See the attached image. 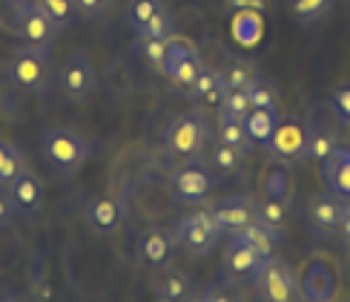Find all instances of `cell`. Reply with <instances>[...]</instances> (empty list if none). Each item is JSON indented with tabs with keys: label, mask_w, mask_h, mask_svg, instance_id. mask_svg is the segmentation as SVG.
Masks as SVG:
<instances>
[{
	"label": "cell",
	"mask_w": 350,
	"mask_h": 302,
	"mask_svg": "<svg viewBox=\"0 0 350 302\" xmlns=\"http://www.w3.org/2000/svg\"><path fill=\"white\" fill-rule=\"evenodd\" d=\"M207 144V121L201 112H178L164 129V147L178 158H196Z\"/></svg>",
	"instance_id": "4"
},
{
	"label": "cell",
	"mask_w": 350,
	"mask_h": 302,
	"mask_svg": "<svg viewBox=\"0 0 350 302\" xmlns=\"http://www.w3.org/2000/svg\"><path fill=\"white\" fill-rule=\"evenodd\" d=\"M327 302H330V299H327Z\"/></svg>",
	"instance_id": "46"
},
{
	"label": "cell",
	"mask_w": 350,
	"mask_h": 302,
	"mask_svg": "<svg viewBox=\"0 0 350 302\" xmlns=\"http://www.w3.org/2000/svg\"><path fill=\"white\" fill-rule=\"evenodd\" d=\"M26 170V158L23 153L9 141H0V184H6L12 179H18Z\"/></svg>",
	"instance_id": "28"
},
{
	"label": "cell",
	"mask_w": 350,
	"mask_h": 302,
	"mask_svg": "<svg viewBox=\"0 0 350 302\" xmlns=\"http://www.w3.org/2000/svg\"><path fill=\"white\" fill-rule=\"evenodd\" d=\"M218 141L227 144V147H232V150H239L241 155H247L253 147V141L244 129V121L230 118V115H221V121H218Z\"/></svg>",
	"instance_id": "24"
},
{
	"label": "cell",
	"mask_w": 350,
	"mask_h": 302,
	"mask_svg": "<svg viewBox=\"0 0 350 302\" xmlns=\"http://www.w3.org/2000/svg\"><path fill=\"white\" fill-rule=\"evenodd\" d=\"M204 66H207V64L201 61V55H198V52H196V55H189L187 61H184L178 69H175V75L170 78V84L175 86V90L189 92V86L198 81V75H201V69H204Z\"/></svg>",
	"instance_id": "31"
},
{
	"label": "cell",
	"mask_w": 350,
	"mask_h": 302,
	"mask_svg": "<svg viewBox=\"0 0 350 302\" xmlns=\"http://www.w3.org/2000/svg\"><path fill=\"white\" fill-rule=\"evenodd\" d=\"M9 196H12V205L14 210L21 213H38L43 205V181L35 176V173L23 170L18 179L9 181Z\"/></svg>",
	"instance_id": "14"
},
{
	"label": "cell",
	"mask_w": 350,
	"mask_h": 302,
	"mask_svg": "<svg viewBox=\"0 0 350 302\" xmlns=\"http://www.w3.org/2000/svg\"><path fill=\"white\" fill-rule=\"evenodd\" d=\"M207 302H241V297H239V291L232 285H213V288H207V291L201 294Z\"/></svg>",
	"instance_id": "37"
},
{
	"label": "cell",
	"mask_w": 350,
	"mask_h": 302,
	"mask_svg": "<svg viewBox=\"0 0 350 302\" xmlns=\"http://www.w3.org/2000/svg\"><path fill=\"white\" fill-rule=\"evenodd\" d=\"M256 213H258V222L265 225V227L275 230V234H282L287 219H290V201H287V196H275V193H267L265 190V196H261Z\"/></svg>",
	"instance_id": "20"
},
{
	"label": "cell",
	"mask_w": 350,
	"mask_h": 302,
	"mask_svg": "<svg viewBox=\"0 0 350 302\" xmlns=\"http://www.w3.org/2000/svg\"><path fill=\"white\" fill-rule=\"evenodd\" d=\"M253 277H256V294L261 302H296V291H299L296 273L279 256L261 259Z\"/></svg>",
	"instance_id": "6"
},
{
	"label": "cell",
	"mask_w": 350,
	"mask_h": 302,
	"mask_svg": "<svg viewBox=\"0 0 350 302\" xmlns=\"http://www.w3.org/2000/svg\"><path fill=\"white\" fill-rule=\"evenodd\" d=\"M0 302H23V299H18V297H3Z\"/></svg>",
	"instance_id": "42"
},
{
	"label": "cell",
	"mask_w": 350,
	"mask_h": 302,
	"mask_svg": "<svg viewBox=\"0 0 350 302\" xmlns=\"http://www.w3.org/2000/svg\"><path fill=\"white\" fill-rule=\"evenodd\" d=\"M196 302H207V299H204V297H198V299H196Z\"/></svg>",
	"instance_id": "45"
},
{
	"label": "cell",
	"mask_w": 350,
	"mask_h": 302,
	"mask_svg": "<svg viewBox=\"0 0 350 302\" xmlns=\"http://www.w3.org/2000/svg\"><path fill=\"white\" fill-rule=\"evenodd\" d=\"M78 9H81L83 18H104V14L109 12L100 0H78Z\"/></svg>",
	"instance_id": "40"
},
{
	"label": "cell",
	"mask_w": 350,
	"mask_h": 302,
	"mask_svg": "<svg viewBox=\"0 0 350 302\" xmlns=\"http://www.w3.org/2000/svg\"><path fill=\"white\" fill-rule=\"evenodd\" d=\"M247 92H250V104H253L256 110H275V95H273L270 86L261 84V78H258Z\"/></svg>",
	"instance_id": "36"
},
{
	"label": "cell",
	"mask_w": 350,
	"mask_h": 302,
	"mask_svg": "<svg viewBox=\"0 0 350 302\" xmlns=\"http://www.w3.org/2000/svg\"><path fill=\"white\" fill-rule=\"evenodd\" d=\"M299 291L308 302H327L336 294V273H333L330 262L322 256L308 259L301 277H299Z\"/></svg>",
	"instance_id": "8"
},
{
	"label": "cell",
	"mask_w": 350,
	"mask_h": 302,
	"mask_svg": "<svg viewBox=\"0 0 350 302\" xmlns=\"http://www.w3.org/2000/svg\"><path fill=\"white\" fill-rule=\"evenodd\" d=\"M100 3H104L107 9H112V6H115V0H100Z\"/></svg>",
	"instance_id": "43"
},
{
	"label": "cell",
	"mask_w": 350,
	"mask_h": 302,
	"mask_svg": "<svg viewBox=\"0 0 350 302\" xmlns=\"http://www.w3.org/2000/svg\"><path fill=\"white\" fill-rule=\"evenodd\" d=\"M172 234H167V230H147V234H141L138 239V256H141V262H147L150 268H161L167 265V259L172 253Z\"/></svg>",
	"instance_id": "18"
},
{
	"label": "cell",
	"mask_w": 350,
	"mask_h": 302,
	"mask_svg": "<svg viewBox=\"0 0 350 302\" xmlns=\"http://www.w3.org/2000/svg\"><path fill=\"white\" fill-rule=\"evenodd\" d=\"M152 291L164 302H187L193 297V282H189V277L184 270L172 268V265H161V268H155Z\"/></svg>",
	"instance_id": "12"
},
{
	"label": "cell",
	"mask_w": 350,
	"mask_h": 302,
	"mask_svg": "<svg viewBox=\"0 0 350 302\" xmlns=\"http://www.w3.org/2000/svg\"><path fill=\"white\" fill-rule=\"evenodd\" d=\"M270 155L282 158V162H299L308 158V129H301L299 124H279L273 138L267 141Z\"/></svg>",
	"instance_id": "11"
},
{
	"label": "cell",
	"mask_w": 350,
	"mask_h": 302,
	"mask_svg": "<svg viewBox=\"0 0 350 302\" xmlns=\"http://www.w3.org/2000/svg\"><path fill=\"white\" fill-rule=\"evenodd\" d=\"M6 75L14 86H21L26 92H46L52 81V69L46 61V52L40 49H14L6 61Z\"/></svg>",
	"instance_id": "5"
},
{
	"label": "cell",
	"mask_w": 350,
	"mask_h": 302,
	"mask_svg": "<svg viewBox=\"0 0 350 302\" xmlns=\"http://www.w3.org/2000/svg\"><path fill=\"white\" fill-rule=\"evenodd\" d=\"M339 147L336 133L330 127H310L308 129V158H316V162H325V158Z\"/></svg>",
	"instance_id": "26"
},
{
	"label": "cell",
	"mask_w": 350,
	"mask_h": 302,
	"mask_svg": "<svg viewBox=\"0 0 350 302\" xmlns=\"http://www.w3.org/2000/svg\"><path fill=\"white\" fill-rule=\"evenodd\" d=\"M9 18H12V29L26 40V47L40 52H49L57 32H61L35 0H9Z\"/></svg>",
	"instance_id": "1"
},
{
	"label": "cell",
	"mask_w": 350,
	"mask_h": 302,
	"mask_svg": "<svg viewBox=\"0 0 350 302\" xmlns=\"http://www.w3.org/2000/svg\"><path fill=\"white\" fill-rule=\"evenodd\" d=\"M224 90H227V86H224L221 72L213 69V66H204L198 81L189 86V95H193V101H196V104H201V107H221Z\"/></svg>",
	"instance_id": "19"
},
{
	"label": "cell",
	"mask_w": 350,
	"mask_h": 302,
	"mask_svg": "<svg viewBox=\"0 0 350 302\" xmlns=\"http://www.w3.org/2000/svg\"><path fill=\"white\" fill-rule=\"evenodd\" d=\"M244 129H247V136H250V141H258V144H267L275 133V127H279V112L275 110H250L244 115Z\"/></svg>",
	"instance_id": "21"
},
{
	"label": "cell",
	"mask_w": 350,
	"mask_h": 302,
	"mask_svg": "<svg viewBox=\"0 0 350 302\" xmlns=\"http://www.w3.org/2000/svg\"><path fill=\"white\" fill-rule=\"evenodd\" d=\"M236 236H241L250 248L261 256V259H270V256H275V244L282 242V234H275V230H270V227H265L258 219L250 225V227H244L241 234H236Z\"/></svg>",
	"instance_id": "22"
},
{
	"label": "cell",
	"mask_w": 350,
	"mask_h": 302,
	"mask_svg": "<svg viewBox=\"0 0 350 302\" xmlns=\"http://www.w3.org/2000/svg\"><path fill=\"white\" fill-rule=\"evenodd\" d=\"M210 164H213V170L218 173V176H236L239 167H241V153L218 141V147L210 155Z\"/></svg>",
	"instance_id": "32"
},
{
	"label": "cell",
	"mask_w": 350,
	"mask_h": 302,
	"mask_svg": "<svg viewBox=\"0 0 350 302\" xmlns=\"http://www.w3.org/2000/svg\"><path fill=\"white\" fill-rule=\"evenodd\" d=\"M175 35V18H172V12L164 6V9H158L155 12V18L138 29V38H161V40H170Z\"/></svg>",
	"instance_id": "33"
},
{
	"label": "cell",
	"mask_w": 350,
	"mask_h": 302,
	"mask_svg": "<svg viewBox=\"0 0 350 302\" xmlns=\"http://www.w3.org/2000/svg\"><path fill=\"white\" fill-rule=\"evenodd\" d=\"M345 244H347V248H350V234H347V236H345Z\"/></svg>",
	"instance_id": "44"
},
{
	"label": "cell",
	"mask_w": 350,
	"mask_h": 302,
	"mask_svg": "<svg viewBox=\"0 0 350 302\" xmlns=\"http://www.w3.org/2000/svg\"><path fill=\"white\" fill-rule=\"evenodd\" d=\"M221 115H230V118H244L247 112L253 110L250 104V92L247 90H224V98H221Z\"/></svg>",
	"instance_id": "34"
},
{
	"label": "cell",
	"mask_w": 350,
	"mask_h": 302,
	"mask_svg": "<svg viewBox=\"0 0 350 302\" xmlns=\"http://www.w3.org/2000/svg\"><path fill=\"white\" fill-rule=\"evenodd\" d=\"M330 104H333V110H336L339 118L350 124V84H347V86H339V90L333 92Z\"/></svg>",
	"instance_id": "39"
},
{
	"label": "cell",
	"mask_w": 350,
	"mask_h": 302,
	"mask_svg": "<svg viewBox=\"0 0 350 302\" xmlns=\"http://www.w3.org/2000/svg\"><path fill=\"white\" fill-rule=\"evenodd\" d=\"M213 219L218 225V230L221 234H241L244 227H250L256 219H258V213H256V205L250 199H244V196H227L221 199L218 205L213 207Z\"/></svg>",
	"instance_id": "10"
},
{
	"label": "cell",
	"mask_w": 350,
	"mask_h": 302,
	"mask_svg": "<svg viewBox=\"0 0 350 302\" xmlns=\"http://www.w3.org/2000/svg\"><path fill=\"white\" fill-rule=\"evenodd\" d=\"M86 222L92 225V230H98V234H115V230L121 227L124 222V207L121 201L115 196H95L90 199V205H86Z\"/></svg>",
	"instance_id": "13"
},
{
	"label": "cell",
	"mask_w": 350,
	"mask_h": 302,
	"mask_svg": "<svg viewBox=\"0 0 350 302\" xmlns=\"http://www.w3.org/2000/svg\"><path fill=\"white\" fill-rule=\"evenodd\" d=\"M218 239H221V230L213 219V210L189 213L172 230V242L189 256H210L218 248Z\"/></svg>",
	"instance_id": "3"
},
{
	"label": "cell",
	"mask_w": 350,
	"mask_h": 302,
	"mask_svg": "<svg viewBox=\"0 0 350 302\" xmlns=\"http://www.w3.org/2000/svg\"><path fill=\"white\" fill-rule=\"evenodd\" d=\"M227 9L232 12H244V14H258V12H267L273 6V0H224Z\"/></svg>",
	"instance_id": "38"
},
{
	"label": "cell",
	"mask_w": 350,
	"mask_h": 302,
	"mask_svg": "<svg viewBox=\"0 0 350 302\" xmlns=\"http://www.w3.org/2000/svg\"><path fill=\"white\" fill-rule=\"evenodd\" d=\"M57 84H61V92L69 104H83L98 90V72L83 52H75L64 61L61 72H57Z\"/></svg>",
	"instance_id": "7"
},
{
	"label": "cell",
	"mask_w": 350,
	"mask_h": 302,
	"mask_svg": "<svg viewBox=\"0 0 350 302\" xmlns=\"http://www.w3.org/2000/svg\"><path fill=\"white\" fill-rule=\"evenodd\" d=\"M40 147H43L46 162L55 167V173H61V176H69V173L81 170L83 162L90 158V144L69 127H49L46 133H43Z\"/></svg>",
	"instance_id": "2"
},
{
	"label": "cell",
	"mask_w": 350,
	"mask_h": 302,
	"mask_svg": "<svg viewBox=\"0 0 350 302\" xmlns=\"http://www.w3.org/2000/svg\"><path fill=\"white\" fill-rule=\"evenodd\" d=\"M218 72H221L227 90H250L258 81V72L253 69L250 61H244V58H227L224 69H218Z\"/></svg>",
	"instance_id": "23"
},
{
	"label": "cell",
	"mask_w": 350,
	"mask_h": 302,
	"mask_svg": "<svg viewBox=\"0 0 350 302\" xmlns=\"http://www.w3.org/2000/svg\"><path fill=\"white\" fill-rule=\"evenodd\" d=\"M210 190H213V176L201 164H187L175 170L170 179V193L178 201H184V205H198V201L210 196Z\"/></svg>",
	"instance_id": "9"
},
{
	"label": "cell",
	"mask_w": 350,
	"mask_h": 302,
	"mask_svg": "<svg viewBox=\"0 0 350 302\" xmlns=\"http://www.w3.org/2000/svg\"><path fill=\"white\" fill-rule=\"evenodd\" d=\"M164 52H167V40H161V38H138V55H141V61L147 64V66H152L155 72H161Z\"/></svg>",
	"instance_id": "35"
},
{
	"label": "cell",
	"mask_w": 350,
	"mask_h": 302,
	"mask_svg": "<svg viewBox=\"0 0 350 302\" xmlns=\"http://www.w3.org/2000/svg\"><path fill=\"white\" fill-rule=\"evenodd\" d=\"M35 3L49 14L57 29H66V26H72V23L81 18L78 0H35Z\"/></svg>",
	"instance_id": "27"
},
{
	"label": "cell",
	"mask_w": 350,
	"mask_h": 302,
	"mask_svg": "<svg viewBox=\"0 0 350 302\" xmlns=\"http://www.w3.org/2000/svg\"><path fill=\"white\" fill-rule=\"evenodd\" d=\"M198 49H196V43L189 40V38H184V35H172L170 40H167V52H164V64H161V75L164 78H172L175 75V69H178L189 55H196Z\"/></svg>",
	"instance_id": "25"
},
{
	"label": "cell",
	"mask_w": 350,
	"mask_h": 302,
	"mask_svg": "<svg viewBox=\"0 0 350 302\" xmlns=\"http://www.w3.org/2000/svg\"><path fill=\"white\" fill-rule=\"evenodd\" d=\"M14 222V205L9 193H0V227H9Z\"/></svg>",
	"instance_id": "41"
},
{
	"label": "cell",
	"mask_w": 350,
	"mask_h": 302,
	"mask_svg": "<svg viewBox=\"0 0 350 302\" xmlns=\"http://www.w3.org/2000/svg\"><path fill=\"white\" fill-rule=\"evenodd\" d=\"M342 210H345V205L339 201V196H333V193L327 190V193H319V196L310 199V205H308V219H310V225L319 230V234H330V230L339 227Z\"/></svg>",
	"instance_id": "15"
},
{
	"label": "cell",
	"mask_w": 350,
	"mask_h": 302,
	"mask_svg": "<svg viewBox=\"0 0 350 302\" xmlns=\"http://www.w3.org/2000/svg\"><path fill=\"white\" fill-rule=\"evenodd\" d=\"M336 6V0H293V14L301 23H319Z\"/></svg>",
	"instance_id": "29"
},
{
	"label": "cell",
	"mask_w": 350,
	"mask_h": 302,
	"mask_svg": "<svg viewBox=\"0 0 350 302\" xmlns=\"http://www.w3.org/2000/svg\"><path fill=\"white\" fill-rule=\"evenodd\" d=\"M158 9H164L161 0H129V6H126V23L135 29H144L152 18H155V12Z\"/></svg>",
	"instance_id": "30"
},
{
	"label": "cell",
	"mask_w": 350,
	"mask_h": 302,
	"mask_svg": "<svg viewBox=\"0 0 350 302\" xmlns=\"http://www.w3.org/2000/svg\"><path fill=\"white\" fill-rule=\"evenodd\" d=\"M258 265H261V256L241 236H232L224 251V270L230 277H250Z\"/></svg>",
	"instance_id": "17"
},
{
	"label": "cell",
	"mask_w": 350,
	"mask_h": 302,
	"mask_svg": "<svg viewBox=\"0 0 350 302\" xmlns=\"http://www.w3.org/2000/svg\"><path fill=\"white\" fill-rule=\"evenodd\" d=\"M322 176L330 193L350 199V150L336 147L322 162Z\"/></svg>",
	"instance_id": "16"
}]
</instances>
